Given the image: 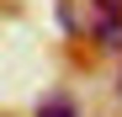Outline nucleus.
<instances>
[{
	"instance_id": "f257e3e1",
	"label": "nucleus",
	"mask_w": 122,
	"mask_h": 117,
	"mask_svg": "<svg viewBox=\"0 0 122 117\" xmlns=\"http://www.w3.org/2000/svg\"><path fill=\"white\" fill-rule=\"evenodd\" d=\"M90 5L101 11V27H106V43H112V32L122 27V0H90Z\"/></svg>"
},
{
	"instance_id": "f03ea898",
	"label": "nucleus",
	"mask_w": 122,
	"mask_h": 117,
	"mask_svg": "<svg viewBox=\"0 0 122 117\" xmlns=\"http://www.w3.org/2000/svg\"><path fill=\"white\" fill-rule=\"evenodd\" d=\"M37 117H74V101L69 96H48V101L37 106Z\"/></svg>"
}]
</instances>
